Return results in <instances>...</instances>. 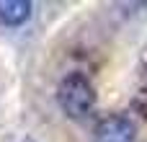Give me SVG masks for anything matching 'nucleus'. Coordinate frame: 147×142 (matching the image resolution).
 <instances>
[{
    "label": "nucleus",
    "mask_w": 147,
    "mask_h": 142,
    "mask_svg": "<svg viewBox=\"0 0 147 142\" xmlns=\"http://www.w3.org/2000/svg\"><path fill=\"white\" fill-rule=\"evenodd\" d=\"M134 137H137L134 124L121 114L103 116L93 132V142H134Z\"/></svg>",
    "instance_id": "obj_2"
},
{
    "label": "nucleus",
    "mask_w": 147,
    "mask_h": 142,
    "mask_svg": "<svg viewBox=\"0 0 147 142\" xmlns=\"http://www.w3.org/2000/svg\"><path fill=\"white\" fill-rule=\"evenodd\" d=\"M57 101L70 119H85L96 106V91L83 72H70L57 88Z\"/></svg>",
    "instance_id": "obj_1"
},
{
    "label": "nucleus",
    "mask_w": 147,
    "mask_h": 142,
    "mask_svg": "<svg viewBox=\"0 0 147 142\" xmlns=\"http://www.w3.org/2000/svg\"><path fill=\"white\" fill-rule=\"evenodd\" d=\"M31 10H34V5L26 0H0V23L5 28L23 26L31 18Z\"/></svg>",
    "instance_id": "obj_3"
}]
</instances>
